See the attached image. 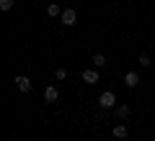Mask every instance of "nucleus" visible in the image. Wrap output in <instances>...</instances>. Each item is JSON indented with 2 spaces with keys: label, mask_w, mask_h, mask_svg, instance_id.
Masks as SVG:
<instances>
[{
  "label": "nucleus",
  "mask_w": 155,
  "mask_h": 141,
  "mask_svg": "<svg viewBox=\"0 0 155 141\" xmlns=\"http://www.w3.org/2000/svg\"><path fill=\"white\" fill-rule=\"evenodd\" d=\"M98 105H101V108H104V110L114 108V105H116V98H114V92H111V90L101 92V98H98Z\"/></svg>",
  "instance_id": "nucleus-1"
},
{
  "label": "nucleus",
  "mask_w": 155,
  "mask_h": 141,
  "mask_svg": "<svg viewBox=\"0 0 155 141\" xmlns=\"http://www.w3.org/2000/svg\"><path fill=\"white\" fill-rule=\"evenodd\" d=\"M60 21L65 23V26H75V23H78V13H75V8H67V11H62Z\"/></svg>",
  "instance_id": "nucleus-2"
},
{
  "label": "nucleus",
  "mask_w": 155,
  "mask_h": 141,
  "mask_svg": "<svg viewBox=\"0 0 155 141\" xmlns=\"http://www.w3.org/2000/svg\"><path fill=\"white\" fill-rule=\"evenodd\" d=\"M16 87H18V90H21V92H28V90H31V80H28V77H23V75H18L16 77Z\"/></svg>",
  "instance_id": "nucleus-3"
},
{
  "label": "nucleus",
  "mask_w": 155,
  "mask_h": 141,
  "mask_svg": "<svg viewBox=\"0 0 155 141\" xmlns=\"http://www.w3.org/2000/svg\"><path fill=\"white\" fill-rule=\"evenodd\" d=\"M80 77H83L85 85H96V82H98V72H96V69H85Z\"/></svg>",
  "instance_id": "nucleus-4"
},
{
  "label": "nucleus",
  "mask_w": 155,
  "mask_h": 141,
  "mask_svg": "<svg viewBox=\"0 0 155 141\" xmlns=\"http://www.w3.org/2000/svg\"><path fill=\"white\" fill-rule=\"evenodd\" d=\"M57 98H60L57 87H54V85H49V87L44 90V100H47V103H57Z\"/></svg>",
  "instance_id": "nucleus-5"
},
{
  "label": "nucleus",
  "mask_w": 155,
  "mask_h": 141,
  "mask_svg": "<svg viewBox=\"0 0 155 141\" xmlns=\"http://www.w3.org/2000/svg\"><path fill=\"white\" fill-rule=\"evenodd\" d=\"M124 85L127 87H137L140 85V75L137 72H127V75H124Z\"/></svg>",
  "instance_id": "nucleus-6"
},
{
  "label": "nucleus",
  "mask_w": 155,
  "mask_h": 141,
  "mask_svg": "<svg viewBox=\"0 0 155 141\" xmlns=\"http://www.w3.org/2000/svg\"><path fill=\"white\" fill-rule=\"evenodd\" d=\"M127 133H129V131H127V126H124V123L114 126V136H116V139H127Z\"/></svg>",
  "instance_id": "nucleus-7"
},
{
  "label": "nucleus",
  "mask_w": 155,
  "mask_h": 141,
  "mask_svg": "<svg viewBox=\"0 0 155 141\" xmlns=\"http://www.w3.org/2000/svg\"><path fill=\"white\" fill-rule=\"evenodd\" d=\"M47 13H49L52 18H54V16H62V11H60V5H57V3H52V5L47 8Z\"/></svg>",
  "instance_id": "nucleus-8"
},
{
  "label": "nucleus",
  "mask_w": 155,
  "mask_h": 141,
  "mask_svg": "<svg viewBox=\"0 0 155 141\" xmlns=\"http://www.w3.org/2000/svg\"><path fill=\"white\" fill-rule=\"evenodd\" d=\"M116 115H119V118H127V115H129V108H127V105H116Z\"/></svg>",
  "instance_id": "nucleus-9"
},
{
  "label": "nucleus",
  "mask_w": 155,
  "mask_h": 141,
  "mask_svg": "<svg viewBox=\"0 0 155 141\" xmlns=\"http://www.w3.org/2000/svg\"><path fill=\"white\" fill-rule=\"evenodd\" d=\"M93 64H96V67H104V64H106V57H104V54H96V57H93Z\"/></svg>",
  "instance_id": "nucleus-10"
},
{
  "label": "nucleus",
  "mask_w": 155,
  "mask_h": 141,
  "mask_svg": "<svg viewBox=\"0 0 155 141\" xmlns=\"http://www.w3.org/2000/svg\"><path fill=\"white\" fill-rule=\"evenodd\" d=\"M13 8V0H0V11H11Z\"/></svg>",
  "instance_id": "nucleus-11"
},
{
  "label": "nucleus",
  "mask_w": 155,
  "mask_h": 141,
  "mask_svg": "<svg viewBox=\"0 0 155 141\" xmlns=\"http://www.w3.org/2000/svg\"><path fill=\"white\" fill-rule=\"evenodd\" d=\"M54 77H57V80H65V77H67V69H65V67H60V69L54 72Z\"/></svg>",
  "instance_id": "nucleus-12"
},
{
  "label": "nucleus",
  "mask_w": 155,
  "mask_h": 141,
  "mask_svg": "<svg viewBox=\"0 0 155 141\" xmlns=\"http://www.w3.org/2000/svg\"><path fill=\"white\" fill-rule=\"evenodd\" d=\"M140 64H142V67H150V57L142 54V57H140Z\"/></svg>",
  "instance_id": "nucleus-13"
}]
</instances>
